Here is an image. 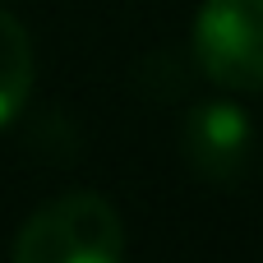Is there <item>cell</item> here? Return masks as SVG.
<instances>
[{
  "instance_id": "cell-3",
  "label": "cell",
  "mask_w": 263,
  "mask_h": 263,
  "mask_svg": "<svg viewBox=\"0 0 263 263\" xmlns=\"http://www.w3.org/2000/svg\"><path fill=\"white\" fill-rule=\"evenodd\" d=\"M250 143H254L250 116L231 102H203L199 111H190L185 134H180V148H185L190 166L213 185H231L245 171Z\"/></svg>"
},
{
  "instance_id": "cell-4",
  "label": "cell",
  "mask_w": 263,
  "mask_h": 263,
  "mask_svg": "<svg viewBox=\"0 0 263 263\" xmlns=\"http://www.w3.org/2000/svg\"><path fill=\"white\" fill-rule=\"evenodd\" d=\"M32 92V42H28V28L0 9V129L23 111Z\"/></svg>"
},
{
  "instance_id": "cell-1",
  "label": "cell",
  "mask_w": 263,
  "mask_h": 263,
  "mask_svg": "<svg viewBox=\"0 0 263 263\" xmlns=\"http://www.w3.org/2000/svg\"><path fill=\"white\" fill-rule=\"evenodd\" d=\"M125 254V227L120 213L97 194H60L46 208H37L18 240V263H116Z\"/></svg>"
},
{
  "instance_id": "cell-2",
  "label": "cell",
  "mask_w": 263,
  "mask_h": 263,
  "mask_svg": "<svg viewBox=\"0 0 263 263\" xmlns=\"http://www.w3.org/2000/svg\"><path fill=\"white\" fill-rule=\"evenodd\" d=\"M203 74L231 92H263V0H203L194 18Z\"/></svg>"
}]
</instances>
